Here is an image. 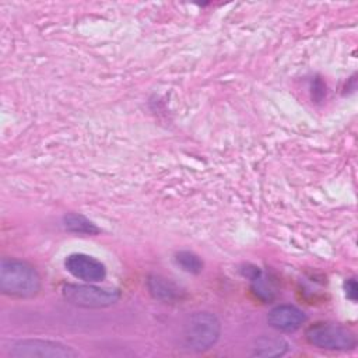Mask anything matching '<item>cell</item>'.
<instances>
[{
  "label": "cell",
  "mask_w": 358,
  "mask_h": 358,
  "mask_svg": "<svg viewBox=\"0 0 358 358\" xmlns=\"http://www.w3.org/2000/svg\"><path fill=\"white\" fill-rule=\"evenodd\" d=\"M63 298L80 308H106L119 301L120 292L115 288H101L92 284H66Z\"/></svg>",
  "instance_id": "4"
},
{
  "label": "cell",
  "mask_w": 358,
  "mask_h": 358,
  "mask_svg": "<svg viewBox=\"0 0 358 358\" xmlns=\"http://www.w3.org/2000/svg\"><path fill=\"white\" fill-rule=\"evenodd\" d=\"M305 320V313L292 305H278L273 308L267 316L268 324L281 331H294L299 329Z\"/></svg>",
  "instance_id": "7"
},
{
  "label": "cell",
  "mask_w": 358,
  "mask_h": 358,
  "mask_svg": "<svg viewBox=\"0 0 358 358\" xmlns=\"http://www.w3.org/2000/svg\"><path fill=\"white\" fill-rule=\"evenodd\" d=\"M147 287L150 294L161 302H175L180 298V289L171 280L161 275H150Z\"/></svg>",
  "instance_id": "8"
},
{
  "label": "cell",
  "mask_w": 358,
  "mask_h": 358,
  "mask_svg": "<svg viewBox=\"0 0 358 358\" xmlns=\"http://www.w3.org/2000/svg\"><path fill=\"white\" fill-rule=\"evenodd\" d=\"M287 347L288 344L282 338L262 337L257 340L253 354L259 357H278L287 351Z\"/></svg>",
  "instance_id": "9"
},
{
  "label": "cell",
  "mask_w": 358,
  "mask_h": 358,
  "mask_svg": "<svg viewBox=\"0 0 358 358\" xmlns=\"http://www.w3.org/2000/svg\"><path fill=\"white\" fill-rule=\"evenodd\" d=\"M10 355L15 358H73L77 352L57 341L28 338L13 343Z\"/></svg>",
  "instance_id": "5"
},
{
  "label": "cell",
  "mask_w": 358,
  "mask_h": 358,
  "mask_svg": "<svg viewBox=\"0 0 358 358\" xmlns=\"http://www.w3.org/2000/svg\"><path fill=\"white\" fill-rule=\"evenodd\" d=\"M220 330V322L213 313L196 312L187 319L185 324V344L194 351L208 350L218 340Z\"/></svg>",
  "instance_id": "2"
},
{
  "label": "cell",
  "mask_w": 358,
  "mask_h": 358,
  "mask_svg": "<svg viewBox=\"0 0 358 358\" xmlns=\"http://www.w3.org/2000/svg\"><path fill=\"white\" fill-rule=\"evenodd\" d=\"M64 227L76 234H85V235H94L98 234L99 229L95 227L94 222L87 220L85 217L80 214H69L64 217Z\"/></svg>",
  "instance_id": "10"
},
{
  "label": "cell",
  "mask_w": 358,
  "mask_h": 358,
  "mask_svg": "<svg viewBox=\"0 0 358 358\" xmlns=\"http://www.w3.org/2000/svg\"><path fill=\"white\" fill-rule=\"evenodd\" d=\"M0 289L15 298H32L41 289V277L25 262L3 259L0 263Z\"/></svg>",
  "instance_id": "1"
},
{
  "label": "cell",
  "mask_w": 358,
  "mask_h": 358,
  "mask_svg": "<svg viewBox=\"0 0 358 358\" xmlns=\"http://www.w3.org/2000/svg\"><path fill=\"white\" fill-rule=\"evenodd\" d=\"M178 266H180L187 273H192V274H199L201 270H203V262L200 260L199 256H196L194 253L192 252H187V250H183V252H179L175 257Z\"/></svg>",
  "instance_id": "11"
},
{
  "label": "cell",
  "mask_w": 358,
  "mask_h": 358,
  "mask_svg": "<svg viewBox=\"0 0 358 358\" xmlns=\"http://www.w3.org/2000/svg\"><path fill=\"white\" fill-rule=\"evenodd\" d=\"M66 270L85 282H98L106 277V268L98 259L84 255L73 253L64 260Z\"/></svg>",
  "instance_id": "6"
},
{
  "label": "cell",
  "mask_w": 358,
  "mask_h": 358,
  "mask_svg": "<svg viewBox=\"0 0 358 358\" xmlns=\"http://www.w3.org/2000/svg\"><path fill=\"white\" fill-rule=\"evenodd\" d=\"M344 288H345V295L348 299L351 301H357V281L354 278H350L345 281L344 284Z\"/></svg>",
  "instance_id": "12"
},
{
  "label": "cell",
  "mask_w": 358,
  "mask_h": 358,
  "mask_svg": "<svg viewBox=\"0 0 358 358\" xmlns=\"http://www.w3.org/2000/svg\"><path fill=\"white\" fill-rule=\"evenodd\" d=\"M305 336L312 345L333 351L351 350L357 344L355 334L350 329L334 323L319 322L310 324L306 329Z\"/></svg>",
  "instance_id": "3"
}]
</instances>
